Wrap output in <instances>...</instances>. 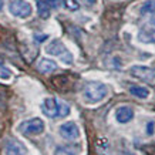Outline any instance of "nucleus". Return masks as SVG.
<instances>
[{"label":"nucleus","instance_id":"nucleus-1","mask_svg":"<svg viewBox=\"0 0 155 155\" xmlns=\"http://www.w3.org/2000/svg\"><path fill=\"white\" fill-rule=\"evenodd\" d=\"M108 94V88L107 85L103 84V83H98V81H90L87 83L83 90V95L87 103L95 104L103 101Z\"/></svg>","mask_w":155,"mask_h":155},{"label":"nucleus","instance_id":"nucleus-2","mask_svg":"<svg viewBox=\"0 0 155 155\" xmlns=\"http://www.w3.org/2000/svg\"><path fill=\"white\" fill-rule=\"evenodd\" d=\"M46 53L50 54V56L58 57V58H60L63 63H66V64H71V63H73V56H71V53L67 50V47L63 44V41H60V40H53L50 44H47Z\"/></svg>","mask_w":155,"mask_h":155},{"label":"nucleus","instance_id":"nucleus-3","mask_svg":"<svg viewBox=\"0 0 155 155\" xmlns=\"http://www.w3.org/2000/svg\"><path fill=\"white\" fill-rule=\"evenodd\" d=\"M19 131L24 135H38L44 131V122L40 118H30L20 124Z\"/></svg>","mask_w":155,"mask_h":155},{"label":"nucleus","instance_id":"nucleus-4","mask_svg":"<svg viewBox=\"0 0 155 155\" xmlns=\"http://www.w3.org/2000/svg\"><path fill=\"white\" fill-rule=\"evenodd\" d=\"M9 12L13 16L19 17V19H27L28 16L31 14L33 9H31V5L28 2H24V0H12L9 5Z\"/></svg>","mask_w":155,"mask_h":155},{"label":"nucleus","instance_id":"nucleus-5","mask_svg":"<svg viewBox=\"0 0 155 155\" xmlns=\"http://www.w3.org/2000/svg\"><path fill=\"white\" fill-rule=\"evenodd\" d=\"M130 73L131 75H134L135 78L138 80H142V81H151L155 80V70L150 68V67H145V66H132L130 68Z\"/></svg>","mask_w":155,"mask_h":155},{"label":"nucleus","instance_id":"nucleus-6","mask_svg":"<svg viewBox=\"0 0 155 155\" xmlns=\"http://www.w3.org/2000/svg\"><path fill=\"white\" fill-rule=\"evenodd\" d=\"M41 111L48 118L60 117V100L56 98H46L41 103Z\"/></svg>","mask_w":155,"mask_h":155},{"label":"nucleus","instance_id":"nucleus-7","mask_svg":"<svg viewBox=\"0 0 155 155\" xmlns=\"http://www.w3.org/2000/svg\"><path fill=\"white\" fill-rule=\"evenodd\" d=\"M58 132H60V135L63 138H66V140H77L78 137H80V128L77 127V124L73 121H67L64 124H61L60 128H58Z\"/></svg>","mask_w":155,"mask_h":155},{"label":"nucleus","instance_id":"nucleus-8","mask_svg":"<svg viewBox=\"0 0 155 155\" xmlns=\"http://www.w3.org/2000/svg\"><path fill=\"white\" fill-rule=\"evenodd\" d=\"M6 155H26V148L21 142H19L17 140H9L6 142L5 147Z\"/></svg>","mask_w":155,"mask_h":155},{"label":"nucleus","instance_id":"nucleus-9","mask_svg":"<svg viewBox=\"0 0 155 155\" xmlns=\"http://www.w3.org/2000/svg\"><path fill=\"white\" fill-rule=\"evenodd\" d=\"M115 118L120 124H127L134 118V110L128 105H121L115 111Z\"/></svg>","mask_w":155,"mask_h":155},{"label":"nucleus","instance_id":"nucleus-10","mask_svg":"<svg viewBox=\"0 0 155 155\" xmlns=\"http://www.w3.org/2000/svg\"><path fill=\"white\" fill-rule=\"evenodd\" d=\"M37 70L41 74H50V73L57 70V64H56V61L48 60V58H43L37 64Z\"/></svg>","mask_w":155,"mask_h":155},{"label":"nucleus","instance_id":"nucleus-11","mask_svg":"<svg viewBox=\"0 0 155 155\" xmlns=\"http://www.w3.org/2000/svg\"><path fill=\"white\" fill-rule=\"evenodd\" d=\"M130 94L137 97V98L145 100L150 97V90L147 87H141V85H131L130 87Z\"/></svg>","mask_w":155,"mask_h":155},{"label":"nucleus","instance_id":"nucleus-12","mask_svg":"<svg viewBox=\"0 0 155 155\" xmlns=\"http://www.w3.org/2000/svg\"><path fill=\"white\" fill-rule=\"evenodd\" d=\"M138 38L142 43H155V28H142L138 34Z\"/></svg>","mask_w":155,"mask_h":155},{"label":"nucleus","instance_id":"nucleus-13","mask_svg":"<svg viewBox=\"0 0 155 155\" xmlns=\"http://www.w3.org/2000/svg\"><path fill=\"white\" fill-rule=\"evenodd\" d=\"M37 13L41 19L50 17V5L46 0H37Z\"/></svg>","mask_w":155,"mask_h":155},{"label":"nucleus","instance_id":"nucleus-14","mask_svg":"<svg viewBox=\"0 0 155 155\" xmlns=\"http://www.w3.org/2000/svg\"><path fill=\"white\" fill-rule=\"evenodd\" d=\"M140 13H141L142 16L155 13V0H147V2H144L142 6L140 7Z\"/></svg>","mask_w":155,"mask_h":155},{"label":"nucleus","instance_id":"nucleus-15","mask_svg":"<svg viewBox=\"0 0 155 155\" xmlns=\"http://www.w3.org/2000/svg\"><path fill=\"white\" fill-rule=\"evenodd\" d=\"M10 77H12V71H10L9 67H6L2 61H0V78H3V80H9Z\"/></svg>","mask_w":155,"mask_h":155},{"label":"nucleus","instance_id":"nucleus-16","mask_svg":"<svg viewBox=\"0 0 155 155\" xmlns=\"http://www.w3.org/2000/svg\"><path fill=\"white\" fill-rule=\"evenodd\" d=\"M147 155H155V144H150V145H144L141 148Z\"/></svg>","mask_w":155,"mask_h":155},{"label":"nucleus","instance_id":"nucleus-17","mask_svg":"<svg viewBox=\"0 0 155 155\" xmlns=\"http://www.w3.org/2000/svg\"><path fill=\"white\" fill-rule=\"evenodd\" d=\"M64 3H66V6H67V9L68 10H77L78 7H80L78 3H77L75 0H66Z\"/></svg>","mask_w":155,"mask_h":155},{"label":"nucleus","instance_id":"nucleus-18","mask_svg":"<svg viewBox=\"0 0 155 155\" xmlns=\"http://www.w3.org/2000/svg\"><path fill=\"white\" fill-rule=\"evenodd\" d=\"M54 155H74L71 151H68L67 148H63V147H60V148H57L56 152H54Z\"/></svg>","mask_w":155,"mask_h":155},{"label":"nucleus","instance_id":"nucleus-19","mask_svg":"<svg viewBox=\"0 0 155 155\" xmlns=\"http://www.w3.org/2000/svg\"><path fill=\"white\" fill-rule=\"evenodd\" d=\"M46 2L50 5V7H54V9H57V7H60L63 5V0H46Z\"/></svg>","mask_w":155,"mask_h":155},{"label":"nucleus","instance_id":"nucleus-20","mask_svg":"<svg viewBox=\"0 0 155 155\" xmlns=\"http://www.w3.org/2000/svg\"><path fill=\"white\" fill-rule=\"evenodd\" d=\"M154 128H155L154 121L147 122V134H148V135H152V134H154Z\"/></svg>","mask_w":155,"mask_h":155},{"label":"nucleus","instance_id":"nucleus-21","mask_svg":"<svg viewBox=\"0 0 155 155\" xmlns=\"http://www.w3.org/2000/svg\"><path fill=\"white\" fill-rule=\"evenodd\" d=\"M48 36L47 34H34V40L37 43H43L44 40H47Z\"/></svg>","mask_w":155,"mask_h":155},{"label":"nucleus","instance_id":"nucleus-22","mask_svg":"<svg viewBox=\"0 0 155 155\" xmlns=\"http://www.w3.org/2000/svg\"><path fill=\"white\" fill-rule=\"evenodd\" d=\"M83 3H85V5H88V6H91V5H94L95 3V0H81Z\"/></svg>","mask_w":155,"mask_h":155}]
</instances>
